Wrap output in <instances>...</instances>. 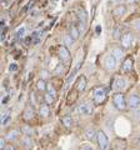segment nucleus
Segmentation results:
<instances>
[{
    "label": "nucleus",
    "mask_w": 140,
    "mask_h": 150,
    "mask_svg": "<svg viewBox=\"0 0 140 150\" xmlns=\"http://www.w3.org/2000/svg\"><path fill=\"white\" fill-rule=\"evenodd\" d=\"M21 144L24 145L26 149H30L33 146V139H31L30 135H26V134L23 135L21 137Z\"/></svg>",
    "instance_id": "obj_17"
},
{
    "label": "nucleus",
    "mask_w": 140,
    "mask_h": 150,
    "mask_svg": "<svg viewBox=\"0 0 140 150\" xmlns=\"http://www.w3.org/2000/svg\"><path fill=\"white\" fill-rule=\"evenodd\" d=\"M114 88L116 89L118 91H123L124 89H125V86H127V81H125V79H123V78H118L115 80V83H114Z\"/></svg>",
    "instance_id": "obj_13"
},
{
    "label": "nucleus",
    "mask_w": 140,
    "mask_h": 150,
    "mask_svg": "<svg viewBox=\"0 0 140 150\" xmlns=\"http://www.w3.org/2000/svg\"><path fill=\"white\" fill-rule=\"evenodd\" d=\"M113 103H114V105H115L116 109L120 110V111H124L125 109H127V106H128V103H127V99H125L124 94L120 93V91L114 94Z\"/></svg>",
    "instance_id": "obj_1"
},
{
    "label": "nucleus",
    "mask_w": 140,
    "mask_h": 150,
    "mask_svg": "<svg viewBox=\"0 0 140 150\" xmlns=\"http://www.w3.org/2000/svg\"><path fill=\"white\" fill-rule=\"evenodd\" d=\"M123 70L125 73H129V71H132L133 70V59L132 58H127L123 62Z\"/></svg>",
    "instance_id": "obj_15"
},
{
    "label": "nucleus",
    "mask_w": 140,
    "mask_h": 150,
    "mask_svg": "<svg viewBox=\"0 0 140 150\" xmlns=\"http://www.w3.org/2000/svg\"><path fill=\"white\" fill-rule=\"evenodd\" d=\"M4 150H15V148H14V145H6L5 148H4Z\"/></svg>",
    "instance_id": "obj_37"
},
{
    "label": "nucleus",
    "mask_w": 140,
    "mask_h": 150,
    "mask_svg": "<svg viewBox=\"0 0 140 150\" xmlns=\"http://www.w3.org/2000/svg\"><path fill=\"white\" fill-rule=\"evenodd\" d=\"M100 31H101V26H100V25H98V26H96V35H99V34H100Z\"/></svg>",
    "instance_id": "obj_38"
},
{
    "label": "nucleus",
    "mask_w": 140,
    "mask_h": 150,
    "mask_svg": "<svg viewBox=\"0 0 140 150\" xmlns=\"http://www.w3.org/2000/svg\"><path fill=\"white\" fill-rule=\"evenodd\" d=\"M78 90L76 89H71L69 93H68V98H66V103H68V105L70 104H74V103L78 99Z\"/></svg>",
    "instance_id": "obj_11"
},
{
    "label": "nucleus",
    "mask_w": 140,
    "mask_h": 150,
    "mask_svg": "<svg viewBox=\"0 0 140 150\" xmlns=\"http://www.w3.org/2000/svg\"><path fill=\"white\" fill-rule=\"evenodd\" d=\"M120 35H121V28L118 26V28H116V29L114 30V39H119ZM120 39H121V38H120Z\"/></svg>",
    "instance_id": "obj_29"
},
{
    "label": "nucleus",
    "mask_w": 140,
    "mask_h": 150,
    "mask_svg": "<svg viewBox=\"0 0 140 150\" xmlns=\"http://www.w3.org/2000/svg\"><path fill=\"white\" fill-rule=\"evenodd\" d=\"M80 150H94V149H93V146H91V145H89V144H83Z\"/></svg>",
    "instance_id": "obj_32"
},
{
    "label": "nucleus",
    "mask_w": 140,
    "mask_h": 150,
    "mask_svg": "<svg viewBox=\"0 0 140 150\" xmlns=\"http://www.w3.org/2000/svg\"><path fill=\"white\" fill-rule=\"evenodd\" d=\"M132 43H133L132 33H125V34L121 36V46H123L124 49H128L132 46Z\"/></svg>",
    "instance_id": "obj_8"
},
{
    "label": "nucleus",
    "mask_w": 140,
    "mask_h": 150,
    "mask_svg": "<svg viewBox=\"0 0 140 150\" xmlns=\"http://www.w3.org/2000/svg\"><path fill=\"white\" fill-rule=\"evenodd\" d=\"M44 98H45V103H46V104H49V105H50V104H53V103L55 101V96L50 95L49 93H46Z\"/></svg>",
    "instance_id": "obj_27"
},
{
    "label": "nucleus",
    "mask_w": 140,
    "mask_h": 150,
    "mask_svg": "<svg viewBox=\"0 0 140 150\" xmlns=\"http://www.w3.org/2000/svg\"><path fill=\"white\" fill-rule=\"evenodd\" d=\"M62 123L65 128H70V126L73 125V118L70 115H64L62 118Z\"/></svg>",
    "instance_id": "obj_20"
},
{
    "label": "nucleus",
    "mask_w": 140,
    "mask_h": 150,
    "mask_svg": "<svg viewBox=\"0 0 140 150\" xmlns=\"http://www.w3.org/2000/svg\"><path fill=\"white\" fill-rule=\"evenodd\" d=\"M39 114L40 116H43V118H48V116L50 115V108H49V104H43L40 106V109H39Z\"/></svg>",
    "instance_id": "obj_18"
},
{
    "label": "nucleus",
    "mask_w": 140,
    "mask_h": 150,
    "mask_svg": "<svg viewBox=\"0 0 140 150\" xmlns=\"http://www.w3.org/2000/svg\"><path fill=\"white\" fill-rule=\"evenodd\" d=\"M93 100L95 105H101L106 100V90L104 88H96L93 94Z\"/></svg>",
    "instance_id": "obj_2"
},
{
    "label": "nucleus",
    "mask_w": 140,
    "mask_h": 150,
    "mask_svg": "<svg viewBox=\"0 0 140 150\" xmlns=\"http://www.w3.org/2000/svg\"><path fill=\"white\" fill-rule=\"evenodd\" d=\"M96 142L99 145L100 150H108L109 148V139L106 137V134L103 130H99L96 133Z\"/></svg>",
    "instance_id": "obj_3"
},
{
    "label": "nucleus",
    "mask_w": 140,
    "mask_h": 150,
    "mask_svg": "<svg viewBox=\"0 0 140 150\" xmlns=\"http://www.w3.org/2000/svg\"><path fill=\"white\" fill-rule=\"evenodd\" d=\"M65 1H68V0H65Z\"/></svg>",
    "instance_id": "obj_41"
},
{
    "label": "nucleus",
    "mask_w": 140,
    "mask_h": 150,
    "mask_svg": "<svg viewBox=\"0 0 140 150\" xmlns=\"http://www.w3.org/2000/svg\"><path fill=\"white\" fill-rule=\"evenodd\" d=\"M18 135H19V131L18 130H11L9 131V133L6 134V140H9V142H13V140H15L18 138Z\"/></svg>",
    "instance_id": "obj_22"
},
{
    "label": "nucleus",
    "mask_w": 140,
    "mask_h": 150,
    "mask_svg": "<svg viewBox=\"0 0 140 150\" xmlns=\"http://www.w3.org/2000/svg\"><path fill=\"white\" fill-rule=\"evenodd\" d=\"M58 55L62 62H68L70 59V51L66 45H60L58 48Z\"/></svg>",
    "instance_id": "obj_6"
},
{
    "label": "nucleus",
    "mask_w": 140,
    "mask_h": 150,
    "mask_svg": "<svg viewBox=\"0 0 140 150\" xmlns=\"http://www.w3.org/2000/svg\"><path fill=\"white\" fill-rule=\"evenodd\" d=\"M74 41H75V40L73 39L71 35H70V34H68L64 38V45H66V46H69V45H73V44H74Z\"/></svg>",
    "instance_id": "obj_25"
},
{
    "label": "nucleus",
    "mask_w": 140,
    "mask_h": 150,
    "mask_svg": "<svg viewBox=\"0 0 140 150\" xmlns=\"http://www.w3.org/2000/svg\"><path fill=\"white\" fill-rule=\"evenodd\" d=\"M138 142H139V144H140V135H139V139H138Z\"/></svg>",
    "instance_id": "obj_40"
},
{
    "label": "nucleus",
    "mask_w": 140,
    "mask_h": 150,
    "mask_svg": "<svg viewBox=\"0 0 140 150\" xmlns=\"http://www.w3.org/2000/svg\"><path fill=\"white\" fill-rule=\"evenodd\" d=\"M23 118H24L26 121L31 120L34 118V109H33L31 106H26L24 109V112H23Z\"/></svg>",
    "instance_id": "obj_14"
},
{
    "label": "nucleus",
    "mask_w": 140,
    "mask_h": 150,
    "mask_svg": "<svg viewBox=\"0 0 140 150\" xmlns=\"http://www.w3.org/2000/svg\"><path fill=\"white\" fill-rule=\"evenodd\" d=\"M5 140L6 139H4V138L0 139V148H1V149H4V148L6 146V145H5Z\"/></svg>",
    "instance_id": "obj_36"
},
{
    "label": "nucleus",
    "mask_w": 140,
    "mask_h": 150,
    "mask_svg": "<svg viewBox=\"0 0 140 150\" xmlns=\"http://www.w3.org/2000/svg\"><path fill=\"white\" fill-rule=\"evenodd\" d=\"M134 25H135V29L140 31V19H138V20L134 21Z\"/></svg>",
    "instance_id": "obj_35"
},
{
    "label": "nucleus",
    "mask_w": 140,
    "mask_h": 150,
    "mask_svg": "<svg viewBox=\"0 0 140 150\" xmlns=\"http://www.w3.org/2000/svg\"><path fill=\"white\" fill-rule=\"evenodd\" d=\"M1 150H4V149H1Z\"/></svg>",
    "instance_id": "obj_42"
},
{
    "label": "nucleus",
    "mask_w": 140,
    "mask_h": 150,
    "mask_svg": "<svg viewBox=\"0 0 140 150\" xmlns=\"http://www.w3.org/2000/svg\"><path fill=\"white\" fill-rule=\"evenodd\" d=\"M69 34L71 35L74 40H78L79 36H80V30H79V28L76 25H71L69 28Z\"/></svg>",
    "instance_id": "obj_16"
},
{
    "label": "nucleus",
    "mask_w": 140,
    "mask_h": 150,
    "mask_svg": "<svg viewBox=\"0 0 140 150\" xmlns=\"http://www.w3.org/2000/svg\"><path fill=\"white\" fill-rule=\"evenodd\" d=\"M127 103H128V106L130 109H139L140 108V96L138 94H132L129 95V98L127 99Z\"/></svg>",
    "instance_id": "obj_5"
},
{
    "label": "nucleus",
    "mask_w": 140,
    "mask_h": 150,
    "mask_svg": "<svg viewBox=\"0 0 140 150\" xmlns=\"http://www.w3.org/2000/svg\"><path fill=\"white\" fill-rule=\"evenodd\" d=\"M111 148L114 150H124L127 148V140L121 139V138H116L113 140V143H111Z\"/></svg>",
    "instance_id": "obj_7"
},
{
    "label": "nucleus",
    "mask_w": 140,
    "mask_h": 150,
    "mask_svg": "<svg viewBox=\"0 0 140 150\" xmlns=\"http://www.w3.org/2000/svg\"><path fill=\"white\" fill-rule=\"evenodd\" d=\"M125 13H127V6L125 5H118L113 10V15L115 18H120V16L125 15Z\"/></svg>",
    "instance_id": "obj_12"
},
{
    "label": "nucleus",
    "mask_w": 140,
    "mask_h": 150,
    "mask_svg": "<svg viewBox=\"0 0 140 150\" xmlns=\"http://www.w3.org/2000/svg\"><path fill=\"white\" fill-rule=\"evenodd\" d=\"M78 112L80 115H89L91 112L90 104H88V103H81V104L78 106Z\"/></svg>",
    "instance_id": "obj_10"
},
{
    "label": "nucleus",
    "mask_w": 140,
    "mask_h": 150,
    "mask_svg": "<svg viewBox=\"0 0 140 150\" xmlns=\"http://www.w3.org/2000/svg\"><path fill=\"white\" fill-rule=\"evenodd\" d=\"M104 65H105L106 70H109V71H113V70L116 69V65H118V59H116L113 54H109V55L105 58Z\"/></svg>",
    "instance_id": "obj_4"
},
{
    "label": "nucleus",
    "mask_w": 140,
    "mask_h": 150,
    "mask_svg": "<svg viewBox=\"0 0 140 150\" xmlns=\"http://www.w3.org/2000/svg\"><path fill=\"white\" fill-rule=\"evenodd\" d=\"M23 131H24L26 135H30L31 134V129L29 128V126H24V128H23Z\"/></svg>",
    "instance_id": "obj_33"
},
{
    "label": "nucleus",
    "mask_w": 140,
    "mask_h": 150,
    "mask_svg": "<svg viewBox=\"0 0 140 150\" xmlns=\"http://www.w3.org/2000/svg\"><path fill=\"white\" fill-rule=\"evenodd\" d=\"M10 114H11V111H10V110H6V111L1 115V121H3V120H5L6 118H9V116H11Z\"/></svg>",
    "instance_id": "obj_31"
},
{
    "label": "nucleus",
    "mask_w": 140,
    "mask_h": 150,
    "mask_svg": "<svg viewBox=\"0 0 140 150\" xmlns=\"http://www.w3.org/2000/svg\"><path fill=\"white\" fill-rule=\"evenodd\" d=\"M9 70H10V71H13V73H15L16 70H18V67H16V64H11L10 67H9Z\"/></svg>",
    "instance_id": "obj_34"
},
{
    "label": "nucleus",
    "mask_w": 140,
    "mask_h": 150,
    "mask_svg": "<svg viewBox=\"0 0 140 150\" xmlns=\"http://www.w3.org/2000/svg\"><path fill=\"white\" fill-rule=\"evenodd\" d=\"M49 78V71L46 69H43L40 71V79H43V80H46V79Z\"/></svg>",
    "instance_id": "obj_28"
},
{
    "label": "nucleus",
    "mask_w": 140,
    "mask_h": 150,
    "mask_svg": "<svg viewBox=\"0 0 140 150\" xmlns=\"http://www.w3.org/2000/svg\"><path fill=\"white\" fill-rule=\"evenodd\" d=\"M127 1H128V3H132V4H134V3H136L138 0H127Z\"/></svg>",
    "instance_id": "obj_39"
},
{
    "label": "nucleus",
    "mask_w": 140,
    "mask_h": 150,
    "mask_svg": "<svg viewBox=\"0 0 140 150\" xmlns=\"http://www.w3.org/2000/svg\"><path fill=\"white\" fill-rule=\"evenodd\" d=\"M74 86H75V89L78 91H84V90H85V88H86V78L83 76V75H80V76L76 79Z\"/></svg>",
    "instance_id": "obj_9"
},
{
    "label": "nucleus",
    "mask_w": 140,
    "mask_h": 150,
    "mask_svg": "<svg viewBox=\"0 0 140 150\" xmlns=\"http://www.w3.org/2000/svg\"><path fill=\"white\" fill-rule=\"evenodd\" d=\"M113 55H114L118 60H121V58L124 56V50L121 49V48H115L114 51H113Z\"/></svg>",
    "instance_id": "obj_24"
},
{
    "label": "nucleus",
    "mask_w": 140,
    "mask_h": 150,
    "mask_svg": "<svg viewBox=\"0 0 140 150\" xmlns=\"http://www.w3.org/2000/svg\"><path fill=\"white\" fill-rule=\"evenodd\" d=\"M24 33H25V28H24V26H21L20 29L16 31V36H18V38H21L23 35H24Z\"/></svg>",
    "instance_id": "obj_30"
},
{
    "label": "nucleus",
    "mask_w": 140,
    "mask_h": 150,
    "mask_svg": "<svg viewBox=\"0 0 140 150\" xmlns=\"http://www.w3.org/2000/svg\"><path fill=\"white\" fill-rule=\"evenodd\" d=\"M48 93L50 94V95H53V96H55L57 98V94H58V91H57V89H55V86L54 85H51V84H48Z\"/></svg>",
    "instance_id": "obj_26"
},
{
    "label": "nucleus",
    "mask_w": 140,
    "mask_h": 150,
    "mask_svg": "<svg viewBox=\"0 0 140 150\" xmlns=\"http://www.w3.org/2000/svg\"><path fill=\"white\" fill-rule=\"evenodd\" d=\"M36 89H38L39 91H45L46 89H48V84H46V81L43 80V79H39V80L36 81Z\"/></svg>",
    "instance_id": "obj_21"
},
{
    "label": "nucleus",
    "mask_w": 140,
    "mask_h": 150,
    "mask_svg": "<svg viewBox=\"0 0 140 150\" xmlns=\"http://www.w3.org/2000/svg\"><path fill=\"white\" fill-rule=\"evenodd\" d=\"M96 133H98V131H95L94 129H88L85 131V138L88 140H93L94 138H96Z\"/></svg>",
    "instance_id": "obj_23"
},
{
    "label": "nucleus",
    "mask_w": 140,
    "mask_h": 150,
    "mask_svg": "<svg viewBox=\"0 0 140 150\" xmlns=\"http://www.w3.org/2000/svg\"><path fill=\"white\" fill-rule=\"evenodd\" d=\"M83 60H84V51H79L78 56H76L75 68H74V70H75V71H78V70H79V68H80V65H81V63H83Z\"/></svg>",
    "instance_id": "obj_19"
}]
</instances>
